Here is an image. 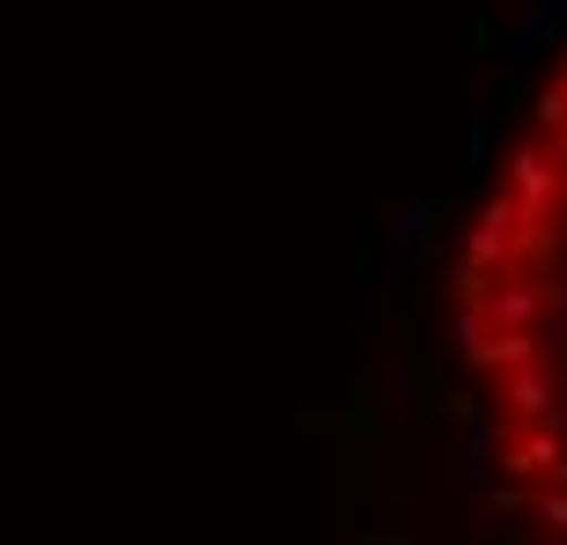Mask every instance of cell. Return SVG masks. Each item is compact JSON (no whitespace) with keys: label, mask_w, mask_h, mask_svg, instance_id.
<instances>
[{"label":"cell","mask_w":567,"mask_h":545,"mask_svg":"<svg viewBox=\"0 0 567 545\" xmlns=\"http://www.w3.org/2000/svg\"><path fill=\"white\" fill-rule=\"evenodd\" d=\"M450 325L508 508L538 545H567V60L457 244Z\"/></svg>","instance_id":"cell-1"}]
</instances>
